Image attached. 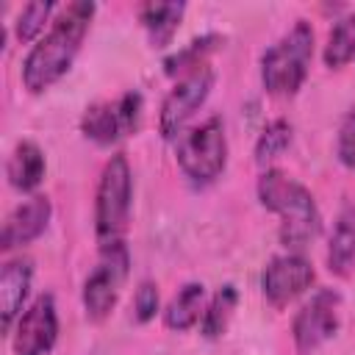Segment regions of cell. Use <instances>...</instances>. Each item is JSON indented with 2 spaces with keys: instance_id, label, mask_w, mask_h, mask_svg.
Listing matches in <instances>:
<instances>
[{
  "instance_id": "obj_1",
  "label": "cell",
  "mask_w": 355,
  "mask_h": 355,
  "mask_svg": "<svg viewBox=\"0 0 355 355\" xmlns=\"http://www.w3.org/2000/svg\"><path fill=\"white\" fill-rule=\"evenodd\" d=\"M94 17V3L89 0H75L61 14L53 19L50 31L31 47V53L22 61V83L28 92L39 94L50 89L75 61L83 36L92 25Z\"/></svg>"
},
{
  "instance_id": "obj_2",
  "label": "cell",
  "mask_w": 355,
  "mask_h": 355,
  "mask_svg": "<svg viewBox=\"0 0 355 355\" xmlns=\"http://www.w3.org/2000/svg\"><path fill=\"white\" fill-rule=\"evenodd\" d=\"M261 205L280 216V241L288 250L308 247L322 230V214L311 191L280 169H266L258 178Z\"/></svg>"
},
{
  "instance_id": "obj_3",
  "label": "cell",
  "mask_w": 355,
  "mask_h": 355,
  "mask_svg": "<svg viewBox=\"0 0 355 355\" xmlns=\"http://www.w3.org/2000/svg\"><path fill=\"white\" fill-rule=\"evenodd\" d=\"M313 55V28L305 19H297L294 28L272 44L261 58V80L263 89L275 97H291L308 78Z\"/></svg>"
},
{
  "instance_id": "obj_4",
  "label": "cell",
  "mask_w": 355,
  "mask_h": 355,
  "mask_svg": "<svg viewBox=\"0 0 355 355\" xmlns=\"http://www.w3.org/2000/svg\"><path fill=\"white\" fill-rule=\"evenodd\" d=\"M130 197H133L130 164L122 153H116L103 166L97 200H94V227H97L100 244L122 241V233H125L128 216H130Z\"/></svg>"
},
{
  "instance_id": "obj_5",
  "label": "cell",
  "mask_w": 355,
  "mask_h": 355,
  "mask_svg": "<svg viewBox=\"0 0 355 355\" xmlns=\"http://www.w3.org/2000/svg\"><path fill=\"white\" fill-rule=\"evenodd\" d=\"M175 153H178V164L183 175L191 183L197 186L214 183L227 164V139H225L222 119L211 116L202 125L180 133Z\"/></svg>"
},
{
  "instance_id": "obj_6",
  "label": "cell",
  "mask_w": 355,
  "mask_h": 355,
  "mask_svg": "<svg viewBox=\"0 0 355 355\" xmlns=\"http://www.w3.org/2000/svg\"><path fill=\"white\" fill-rule=\"evenodd\" d=\"M128 277V250L125 241L100 244V263L83 283V308L89 319H105L116 305L119 286Z\"/></svg>"
},
{
  "instance_id": "obj_7",
  "label": "cell",
  "mask_w": 355,
  "mask_h": 355,
  "mask_svg": "<svg viewBox=\"0 0 355 355\" xmlns=\"http://www.w3.org/2000/svg\"><path fill=\"white\" fill-rule=\"evenodd\" d=\"M211 89H214V69L208 64L197 67L183 80H178L175 89L164 97V105H161V119H158L161 136L164 139H180L183 125L205 103V97L211 94Z\"/></svg>"
},
{
  "instance_id": "obj_8",
  "label": "cell",
  "mask_w": 355,
  "mask_h": 355,
  "mask_svg": "<svg viewBox=\"0 0 355 355\" xmlns=\"http://www.w3.org/2000/svg\"><path fill=\"white\" fill-rule=\"evenodd\" d=\"M139 119H141V94L125 92L114 103L92 105L80 119V130L86 139L97 144H114L128 133H133L139 128Z\"/></svg>"
},
{
  "instance_id": "obj_9",
  "label": "cell",
  "mask_w": 355,
  "mask_h": 355,
  "mask_svg": "<svg viewBox=\"0 0 355 355\" xmlns=\"http://www.w3.org/2000/svg\"><path fill=\"white\" fill-rule=\"evenodd\" d=\"M338 311H341V297L333 288L316 291L294 316L291 336L294 344L302 355H311L319 349L324 341H330L338 330Z\"/></svg>"
},
{
  "instance_id": "obj_10",
  "label": "cell",
  "mask_w": 355,
  "mask_h": 355,
  "mask_svg": "<svg viewBox=\"0 0 355 355\" xmlns=\"http://www.w3.org/2000/svg\"><path fill=\"white\" fill-rule=\"evenodd\" d=\"M55 336H58L55 300L53 294H42L17 319L14 338H11L14 355H47L55 344Z\"/></svg>"
},
{
  "instance_id": "obj_11",
  "label": "cell",
  "mask_w": 355,
  "mask_h": 355,
  "mask_svg": "<svg viewBox=\"0 0 355 355\" xmlns=\"http://www.w3.org/2000/svg\"><path fill=\"white\" fill-rule=\"evenodd\" d=\"M311 283H313V266L300 252H286V255L272 258L261 275L263 297L275 308H283L291 300H297Z\"/></svg>"
},
{
  "instance_id": "obj_12",
  "label": "cell",
  "mask_w": 355,
  "mask_h": 355,
  "mask_svg": "<svg viewBox=\"0 0 355 355\" xmlns=\"http://www.w3.org/2000/svg\"><path fill=\"white\" fill-rule=\"evenodd\" d=\"M50 214L53 208L44 194H33L22 205H17L3 225V250H14L39 239L50 222Z\"/></svg>"
},
{
  "instance_id": "obj_13",
  "label": "cell",
  "mask_w": 355,
  "mask_h": 355,
  "mask_svg": "<svg viewBox=\"0 0 355 355\" xmlns=\"http://www.w3.org/2000/svg\"><path fill=\"white\" fill-rule=\"evenodd\" d=\"M33 277V263L28 258H14L3 266L0 275V316H3V330L11 333L14 322L22 316V302L28 297Z\"/></svg>"
},
{
  "instance_id": "obj_14",
  "label": "cell",
  "mask_w": 355,
  "mask_h": 355,
  "mask_svg": "<svg viewBox=\"0 0 355 355\" xmlns=\"http://www.w3.org/2000/svg\"><path fill=\"white\" fill-rule=\"evenodd\" d=\"M8 180L19 191H33L44 178V153L33 141H19L8 158Z\"/></svg>"
},
{
  "instance_id": "obj_15",
  "label": "cell",
  "mask_w": 355,
  "mask_h": 355,
  "mask_svg": "<svg viewBox=\"0 0 355 355\" xmlns=\"http://www.w3.org/2000/svg\"><path fill=\"white\" fill-rule=\"evenodd\" d=\"M183 11H186L183 3H147V6H141L139 17H141V25L147 28L150 42L155 47H164V44L172 42Z\"/></svg>"
},
{
  "instance_id": "obj_16",
  "label": "cell",
  "mask_w": 355,
  "mask_h": 355,
  "mask_svg": "<svg viewBox=\"0 0 355 355\" xmlns=\"http://www.w3.org/2000/svg\"><path fill=\"white\" fill-rule=\"evenodd\" d=\"M202 300H205L202 283H186V286L178 291V297L166 305V311H164V324H166L169 330H189L191 324H197L200 313H205V311H202Z\"/></svg>"
},
{
  "instance_id": "obj_17",
  "label": "cell",
  "mask_w": 355,
  "mask_h": 355,
  "mask_svg": "<svg viewBox=\"0 0 355 355\" xmlns=\"http://www.w3.org/2000/svg\"><path fill=\"white\" fill-rule=\"evenodd\" d=\"M327 263H330V272L336 275H347L349 266L355 263V208L344 211L341 219L336 222V230L327 247Z\"/></svg>"
},
{
  "instance_id": "obj_18",
  "label": "cell",
  "mask_w": 355,
  "mask_h": 355,
  "mask_svg": "<svg viewBox=\"0 0 355 355\" xmlns=\"http://www.w3.org/2000/svg\"><path fill=\"white\" fill-rule=\"evenodd\" d=\"M322 58L330 69H338L355 58V11L336 19V25L330 28Z\"/></svg>"
},
{
  "instance_id": "obj_19",
  "label": "cell",
  "mask_w": 355,
  "mask_h": 355,
  "mask_svg": "<svg viewBox=\"0 0 355 355\" xmlns=\"http://www.w3.org/2000/svg\"><path fill=\"white\" fill-rule=\"evenodd\" d=\"M225 39L222 36H216V33H208V36H200V39H194V42H189L183 50H178V53H172L166 61H164V72L166 75H178V72H194L197 67H202V58L208 55V53H214L219 44H222Z\"/></svg>"
},
{
  "instance_id": "obj_20",
  "label": "cell",
  "mask_w": 355,
  "mask_h": 355,
  "mask_svg": "<svg viewBox=\"0 0 355 355\" xmlns=\"http://www.w3.org/2000/svg\"><path fill=\"white\" fill-rule=\"evenodd\" d=\"M236 302H239V294H236V288L230 283L222 286L214 294V300L208 302V308L202 313V336L205 338H219L225 333V327H227V322H230V316L236 311Z\"/></svg>"
},
{
  "instance_id": "obj_21",
  "label": "cell",
  "mask_w": 355,
  "mask_h": 355,
  "mask_svg": "<svg viewBox=\"0 0 355 355\" xmlns=\"http://www.w3.org/2000/svg\"><path fill=\"white\" fill-rule=\"evenodd\" d=\"M288 144H291V125L286 119H275L263 128V133L255 141V161L263 166L272 158L283 155L288 150Z\"/></svg>"
},
{
  "instance_id": "obj_22",
  "label": "cell",
  "mask_w": 355,
  "mask_h": 355,
  "mask_svg": "<svg viewBox=\"0 0 355 355\" xmlns=\"http://www.w3.org/2000/svg\"><path fill=\"white\" fill-rule=\"evenodd\" d=\"M53 8H55V3H50V0H36V3L22 6L19 17H17V22H14L17 39H19V42H33V39L42 33L44 22L50 19Z\"/></svg>"
},
{
  "instance_id": "obj_23",
  "label": "cell",
  "mask_w": 355,
  "mask_h": 355,
  "mask_svg": "<svg viewBox=\"0 0 355 355\" xmlns=\"http://www.w3.org/2000/svg\"><path fill=\"white\" fill-rule=\"evenodd\" d=\"M338 161L355 172V111H349L338 128V144H336Z\"/></svg>"
},
{
  "instance_id": "obj_24",
  "label": "cell",
  "mask_w": 355,
  "mask_h": 355,
  "mask_svg": "<svg viewBox=\"0 0 355 355\" xmlns=\"http://www.w3.org/2000/svg\"><path fill=\"white\" fill-rule=\"evenodd\" d=\"M133 311H136V319L139 322H150L158 311V288L153 280H141L139 288H136V297H133Z\"/></svg>"
}]
</instances>
